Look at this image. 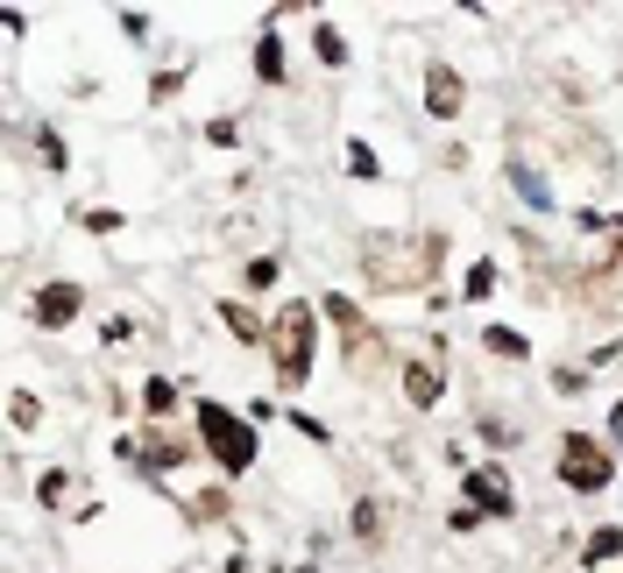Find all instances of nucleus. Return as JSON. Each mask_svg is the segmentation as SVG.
<instances>
[{"label": "nucleus", "mask_w": 623, "mask_h": 573, "mask_svg": "<svg viewBox=\"0 0 623 573\" xmlns=\"http://www.w3.org/2000/svg\"><path fill=\"white\" fill-rule=\"evenodd\" d=\"M121 454L136 460L142 475H163V467H185V460H191V446H185V440H171V432L156 425V432H150V440H142V446H121Z\"/></svg>", "instance_id": "nucleus-9"}, {"label": "nucleus", "mask_w": 623, "mask_h": 573, "mask_svg": "<svg viewBox=\"0 0 623 573\" xmlns=\"http://www.w3.org/2000/svg\"><path fill=\"white\" fill-rule=\"evenodd\" d=\"M447 397V369H439V361H404V404L411 411H433V404Z\"/></svg>", "instance_id": "nucleus-8"}, {"label": "nucleus", "mask_w": 623, "mask_h": 573, "mask_svg": "<svg viewBox=\"0 0 623 573\" xmlns=\"http://www.w3.org/2000/svg\"><path fill=\"white\" fill-rule=\"evenodd\" d=\"M447 531H454V538H468V531H482V510H474V503H461V510H454V517H447Z\"/></svg>", "instance_id": "nucleus-23"}, {"label": "nucleus", "mask_w": 623, "mask_h": 573, "mask_svg": "<svg viewBox=\"0 0 623 573\" xmlns=\"http://www.w3.org/2000/svg\"><path fill=\"white\" fill-rule=\"evenodd\" d=\"M142 404H150V418L163 425V418L177 411V383H171V375H150V383H142Z\"/></svg>", "instance_id": "nucleus-15"}, {"label": "nucleus", "mask_w": 623, "mask_h": 573, "mask_svg": "<svg viewBox=\"0 0 623 573\" xmlns=\"http://www.w3.org/2000/svg\"><path fill=\"white\" fill-rule=\"evenodd\" d=\"M461 489H468V503L482 510V517H517V489H510V475H503L496 460L468 467V475H461Z\"/></svg>", "instance_id": "nucleus-4"}, {"label": "nucleus", "mask_w": 623, "mask_h": 573, "mask_svg": "<svg viewBox=\"0 0 623 573\" xmlns=\"http://www.w3.org/2000/svg\"><path fill=\"white\" fill-rule=\"evenodd\" d=\"M199 446L220 460V475H248L256 467V425L213 397H199Z\"/></svg>", "instance_id": "nucleus-2"}, {"label": "nucleus", "mask_w": 623, "mask_h": 573, "mask_svg": "<svg viewBox=\"0 0 623 573\" xmlns=\"http://www.w3.org/2000/svg\"><path fill=\"white\" fill-rule=\"evenodd\" d=\"M348 524H354V538H376V531H383V510H376V503H354Z\"/></svg>", "instance_id": "nucleus-22"}, {"label": "nucleus", "mask_w": 623, "mask_h": 573, "mask_svg": "<svg viewBox=\"0 0 623 573\" xmlns=\"http://www.w3.org/2000/svg\"><path fill=\"white\" fill-rule=\"evenodd\" d=\"M85 227H93V234H121V213H114V206H85Z\"/></svg>", "instance_id": "nucleus-21"}, {"label": "nucleus", "mask_w": 623, "mask_h": 573, "mask_svg": "<svg viewBox=\"0 0 623 573\" xmlns=\"http://www.w3.org/2000/svg\"><path fill=\"white\" fill-rule=\"evenodd\" d=\"M8 418H14V432H36V425H43V404L28 397V389H14V397H8Z\"/></svg>", "instance_id": "nucleus-18"}, {"label": "nucleus", "mask_w": 623, "mask_h": 573, "mask_svg": "<svg viewBox=\"0 0 623 573\" xmlns=\"http://www.w3.org/2000/svg\"><path fill=\"white\" fill-rule=\"evenodd\" d=\"M610 248H616V255H623V213H616V220H610Z\"/></svg>", "instance_id": "nucleus-31"}, {"label": "nucleus", "mask_w": 623, "mask_h": 573, "mask_svg": "<svg viewBox=\"0 0 623 573\" xmlns=\"http://www.w3.org/2000/svg\"><path fill=\"white\" fill-rule=\"evenodd\" d=\"M461 107H468L461 71H454V65H433V71H425V114H433V120H454Z\"/></svg>", "instance_id": "nucleus-7"}, {"label": "nucleus", "mask_w": 623, "mask_h": 573, "mask_svg": "<svg viewBox=\"0 0 623 573\" xmlns=\"http://www.w3.org/2000/svg\"><path fill=\"white\" fill-rule=\"evenodd\" d=\"M121 36H128V43H142V36H150V14L128 8V14H121Z\"/></svg>", "instance_id": "nucleus-27"}, {"label": "nucleus", "mask_w": 623, "mask_h": 573, "mask_svg": "<svg viewBox=\"0 0 623 573\" xmlns=\"http://www.w3.org/2000/svg\"><path fill=\"white\" fill-rule=\"evenodd\" d=\"M220 319H227V334H234V340H248V347H256V340H270V326H262L256 312L242 305V297H227V305H220Z\"/></svg>", "instance_id": "nucleus-13"}, {"label": "nucleus", "mask_w": 623, "mask_h": 573, "mask_svg": "<svg viewBox=\"0 0 623 573\" xmlns=\"http://www.w3.org/2000/svg\"><path fill=\"white\" fill-rule=\"evenodd\" d=\"M461 291L474 297V305H482V297H496V262H489V255H482V262L468 269V283H461Z\"/></svg>", "instance_id": "nucleus-20"}, {"label": "nucleus", "mask_w": 623, "mask_h": 573, "mask_svg": "<svg viewBox=\"0 0 623 573\" xmlns=\"http://www.w3.org/2000/svg\"><path fill=\"white\" fill-rule=\"evenodd\" d=\"M205 142H213V149H234L242 135H234V120H205Z\"/></svg>", "instance_id": "nucleus-26"}, {"label": "nucleus", "mask_w": 623, "mask_h": 573, "mask_svg": "<svg viewBox=\"0 0 623 573\" xmlns=\"http://www.w3.org/2000/svg\"><path fill=\"white\" fill-rule=\"evenodd\" d=\"M312 361H319V312H312V305H277V319H270L277 389H305L312 383Z\"/></svg>", "instance_id": "nucleus-1"}, {"label": "nucleus", "mask_w": 623, "mask_h": 573, "mask_svg": "<svg viewBox=\"0 0 623 573\" xmlns=\"http://www.w3.org/2000/svg\"><path fill=\"white\" fill-rule=\"evenodd\" d=\"M474 432H482L489 446H510V440H517V425H496V418H482V425H474Z\"/></svg>", "instance_id": "nucleus-29"}, {"label": "nucleus", "mask_w": 623, "mask_h": 573, "mask_svg": "<svg viewBox=\"0 0 623 573\" xmlns=\"http://www.w3.org/2000/svg\"><path fill=\"white\" fill-rule=\"evenodd\" d=\"M79 312H85V291H79V283H43L36 305H28V319H36L43 334H64Z\"/></svg>", "instance_id": "nucleus-6"}, {"label": "nucleus", "mask_w": 623, "mask_h": 573, "mask_svg": "<svg viewBox=\"0 0 623 573\" xmlns=\"http://www.w3.org/2000/svg\"><path fill=\"white\" fill-rule=\"evenodd\" d=\"M177 93H185V79H177V71H156V79H150V100H156V107H163V100H177Z\"/></svg>", "instance_id": "nucleus-25"}, {"label": "nucleus", "mask_w": 623, "mask_h": 573, "mask_svg": "<svg viewBox=\"0 0 623 573\" xmlns=\"http://www.w3.org/2000/svg\"><path fill=\"white\" fill-rule=\"evenodd\" d=\"M284 71H291L284 36H277V28H262V36H256V79H262V85H284Z\"/></svg>", "instance_id": "nucleus-10"}, {"label": "nucleus", "mask_w": 623, "mask_h": 573, "mask_svg": "<svg viewBox=\"0 0 623 573\" xmlns=\"http://www.w3.org/2000/svg\"><path fill=\"white\" fill-rule=\"evenodd\" d=\"M312 50H319V65H348V36L333 22H312Z\"/></svg>", "instance_id": "nucleus-16"}, {"label": "nucleus", "mask_w": 623, "mask_h": 573, "mask_svg": "<svg viewBox=\"0 0 623 573\" xmlns=\"http://www.w3.org/2000/svg\"><path fill=\"white\" fill-rule=\"evenodd\" d=\"M581 560H588V566H610V560H623V531H616V524H602V531L581 546Z\"/></svg>", "instance_id": "nucleus-14"}, {"label": "nucleus", "mask_w": 623, "mask_h": 573, "mask_svg": "<svg viewBox=\"0 0 623 573\" xmlns=\"http://www.w3.org/2000/svg\"><path fill=\"white\" fill-rule=\"evenodd\" d=\"M553 467H560V481H567L574 495H602L616 481V454L602 440H588V432H567L560 454H553Z\"/></svg>", "instance_id": "nucleus-3"}, {"label": "nucleus", "mask_w": 623, "mask_h": 573, "mask_svg": "<svg viewBox=\"0 0 623 573\" xmlns=\"http://www.w3.org/2000/svg\"><path fill=\"white\" fill-rule=\"evenodd\" d=\"M510 185H517V199H525L531 213H545V206H553V191H545V177L531 171V163H517V156H510Z\"/></svg>", "instance_id": "nucleus-12"}, {"label": "nucleus", "mask_w": 623, "mask_h": 573, "mask_svg": "<svg viewBox=\"0 0 623 573\" xmlns=\"http://www.w3.org/2000/svg\"><path fill=\"white\" fill-rule=\"evenodd\" d=\"M242 277H248V291H277V277H284V262H277V255H256V262H248Z\"/></svg>", "instance_id": "nucleus-19"}, {"label": "nucleus", "mask_w": 623, "mask_h": 573, "mask_svg": "<svg viewBox=\"0 0 623 573\" xmlns=\"http://www.w3.org/2000/svg\"><path fill=\"white\" fill-rule=\"evenodd\" d=\"M319 312H326V319H333L340 326V334H348V354L354 361H362V369H368V361H376L383 354V347H376V334H368V319H362V305H354V297H319Z\"/></svg>", "instance_id": "nucleus-5"}, {"label": "nucleus", "mask_w": 623, "mask_h": 573, "mask_svg": "<svg viewBox=\"0 0 623 573\" xmlns=\"http://www.w3.org/2000/svg\"><path fill=\"white\" fill-rule=\"evenodd\" d=\"M284 418H291V425H298V432H305V440H319V446H326V440H333V432H326V418H312V411H284Z\"/></svg>", "instance_id": "nucleus-24"}, {"label": "nucleus", "mask_w": 623, "mask_h": 573, "mask_svg": "<svg viewBox=\"0 0 623 573\" xmlns=\"http://www.w3.org/2000/svg\"><path fill=\"white\" fill-rule=\"evenodd\" d=\"M36 156L50 163V171H64V163H71V156H64V142H57V135H43V142H36Z\"/></svg>", "instance_id": "nucleus-28"}, {"label": "nucleus", "mask_w": 623, "mask_h": 573, "mask_svg": "<svg viewBox=\"0 0 623 573\" xmlns=\"http://www.w3.org/2000/svg\"><path fill=\"white\" fill-rule=\"evenodd\" d=\"M36 495H43V503H64V475H57V467H50V475L36 481Z\"/></svg>", "instance_id": "nucleus-30"}, {"label": "nucleus", "mask_w": 623, "mask_h": 573, "mask_svg": "<svg viewBox=\"0 0 623 573\" xmlns=\"http://www.w3.org/2000/svg\"><path fill=\"white\" fill-rule=\"evenodd\" d=\"M305 573H319V566H305Z\"/></svg>", "instance_id": "nucleus-32"}, {"label": "nucleus", "mask_w": 623, "mask_h": 573, "mask_svg": "<svg viewBox=\"0 0 623 573\" xmlns=\"http://www.w3.org/2000/svg\"><path fill=\"white\" fill-rule=\"evenodd\" d=\"M482 347H489L496 361H531V340L517 334V326H482Z\"/></svg>", "instance_id": "nucleus-11"}, {"label": "nucleus", "mask_w": 623, "mask_h": 573, "mask_svg": "<svg viewBox=\"0 0 623 573\" xmlns=\"http://www.w3.org/2000/svg\"><path fill=\"white\" fill-rule=\"evenodd\" d=\"M348 171H354V177H362V185H376V177H383V163H376V149H368V142H362V135H348Z\"/></svg>", "instance_id": "nucleus-17"}]
</instances>
